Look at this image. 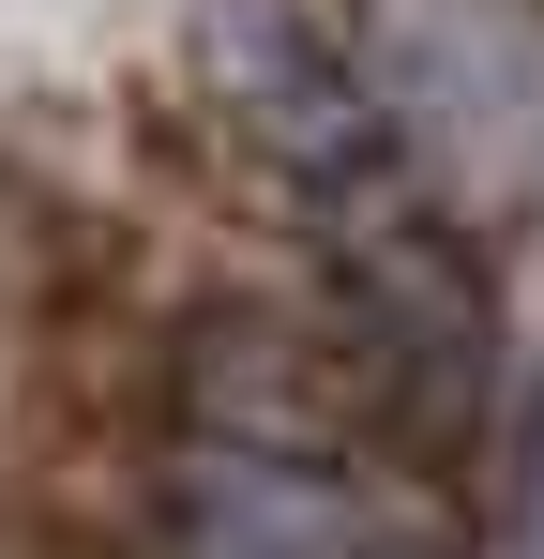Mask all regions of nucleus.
Instances as JSON below:
<instances>
[]
</instances>
